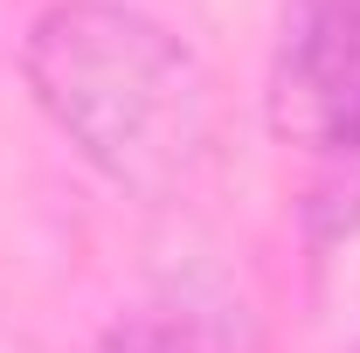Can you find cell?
I'll use <instances>...</instances> for the list:
<instances>
[{"label":"cell","mask_w":360,"mask_h":353,"mask_svg":"<svg viewBox=\"0 0 360 353\" xmlns=\"http://www.w3.org/2000/svg\"><path fill=\"white\" fill-rule=\"evenodd\" d=\"M21 77L49 125L132 194H180L215 153V77L146 7H42L21 42Z\"/></svg>","instance_id":"obj_1"},{"label":"cell","mask_w":360,"mask_h":353,"mask_svg":"<svg viewBox=\"0 0 360 353\" xmlns=\"http://www.w3.org/2000/svg\"><path fill=\"white\" fill-rule=\"evenodd\" d=\"M270 125L312 160V208L333 222L360 215V0H291Z\"/></svg>","instance_id":"obj_2"},{"label":"cell","mask_w":360,"mask_h":353,"mask_svg":"<svg viewBox=\"0 0 360 353\" xmlns=\"http://www.w3.org/2000/svg\"><path fill=\"white\" fill-rule=\"evenodd\" d=\"M97 353H201V347L187 333H174V326H160V319H132V326H118Z\"/></svg>","instance_id":"obj_3"}]
</instances>
